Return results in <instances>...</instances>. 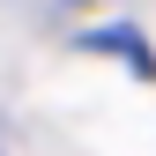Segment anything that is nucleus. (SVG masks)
Listing matches in <instances>:
<instances>
[{"instance_id":"1","label":"nucleus","mask_w":156,"mask_h":156,"mask_svg":"<svg viewBox=\"0 0 156 156\" xmlns=\"http://www.w3.org/2000/svg\"><path fill=\"white\" fill-rule=\"evenodd\" d=\"M82 45H89V52H112V60H126L134 74H156V52L141 45V30H126V23H104V30H82Z\"/></svg>"},{"instance_id":"2","label":"nucleus","mask_w":156,"mask_h":156,"mask_svg":"<svg viewBox=\"0 0 156 156\" xmlns=\"http://www.w3.org/2000/svg\"><path fill=\"white\" fill-rule=\"evenodd\" d=\"M0 156H8V149H0Z\"/></svg>"}]
</instances>
